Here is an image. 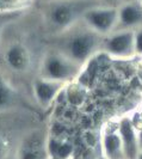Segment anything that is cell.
I'll use <instances>...</instances> for the list:
<instances>
[{
    "instance_id": "obj_1",
    "label": "cell",
    "mask_w": 142,
    "mask_h": 159,
    "mask_svg": "<svg viewBox=\"0 0 142 159\" xmlns=\"http://www.w3.org/2000/svg\"><path fill=\"white\" fill-rule=\"evenodd\" d=\"M97 43L98 37L95 32L75 34L67 43V56L75 64H82L92 55Z\"/></svg>"
},
{
    "instance_id": "obj_2",
    "label": "cell",
    "mask_w": 142,
    "mask_h": 159,
    "mask_svg": "<svg viewBox=\"0 0 142 159\" xmlns=\"http://www.w3.org/2000/svg\"><path fill=\"white\" fill-rule=\"evenodd\" d=\"M84 19L92 31L108 34L118 23V10L112 7L90 8L85 12Z\"/></svg>"
},
{
    "instance_id": "obj_3",
    "label": "cell",
    "mask_w": 142,
    "mask_h": 159,
    "mask_svg": "<svg viewBox=\"0 0 142 159\" xmlns=\"http://www.w3.org/2000/svg\"><path fill=\"white\" fill-rule=\"evenodd\" d=\"M78 72V64L68 56L51 55L44 64V73L47 78L54 81H62L73 78Z\"/></svg>"
},
{
    "instance_id": "obj_4",
    "label": "cell",
    "mask_w": 142,
    "mask_h": 159,
    "mask_svg": "<svg viewBox=\"0 0 142 159\" xmlns=\"http://www.w3.org/2000/svg\"><path fill=\"white\" fill-rule=\"evenodd\" d=\"M106 49L111 55L130 57L135 52V30L126 29L113 34L106 42Z\"/></svg>"
},
{
    "instance_id": "obj_5",
    "label": "cell",
    "mask_w": 142,
    "mask_h": 159,
    "mask_svg": "<svg viewBox=\"0 0 142 159\" xmlns=\"http://www.w3.org/2000/svg\"><path fill=\"white\" fill-rule=\"evenodd\" d=\"M81 8L82 7H80L78 2L77 4L69 2V1L56 2L55 5L50 8L49 19L55 28L66 29L77 20Z\"/></svg>"
},
{
    "instance_id": "obj_6",
    "label": "cell",
    "mask_w": 142,
    "mask_h": 159,
    "mask_svg": "<svg viewBox=\"0 0 142 159\" xmlns=\"http://www.w3.org/2000/svg\"><path fill=\"white\" fill-rule=\"evenodd\" d=\"M118 133L123 143V152L124 159H137L140 153L137 130L135 128L133 120L124 117L121 120L118 125Z\"/></svg>"
},
{
    "instance_id": "obj_7",
    "label": "cell",
    "mask_w": 142,
    "mask_h": 159,
    "mask_svg": "<svg viewBox=\"0 0 142 159\" xmlns=\"http://www.w3.org/2000/svg\"><path fill=\"white\" fill-rule=\"evenodd\" d=\"M118 23L126 29L142 28V6L139 4H124L118 10Z\"/></svg>"
},
{
    "instance_id": "obj_8",
    "label": "cell",
    "mask_w": 142,
    "mask_h": 159,
    "mask_svg": "<svg viewBox=\"0 0 142 159\" xmlns=\"http://www.w3.org/2000/svg\"><path fill=\"white\" fill-rule=\"evenodd\" d=\"M104 151L109 159H124L123 143L119 133H108L103 140Z\"/></svg>"
},
{
    "instance_id": "obj_9",
    "label": "cell",
    "mask_w": 142,
    "mask_h": 159,
    "mask_svg": "<svg viewBox=\"0 0 142 159\" xmlns=\"http://www.w3.org/2000/svg\"><path fill=\"white\" fill-rule=\"evenodd\" d=\"M6 61L15 70H18V71L24 70L29 64L28 52L25 50V48L19 44L12 46L6 53Z\"/></svg>"
},
{
    "instance_id": "obj_10",
    "label": "cell",
    "mask_w": 142,
    "mask_h": 159,
    "mask_svg": "<svg viewBox=\"0 0 142 159\" xmlns=\"http://www.w3.org/2000/svg\"><path fill=\"white\" fill-rule=\"evenodd\" d=\"M60 89V83L59 81H46V80H41L37 81L35 85V91L36 96L38 98L42 104H48L57 93Z\"/></svg>"
},
{
    "instance_id": "obj_11",
    "label": "cell",
    "mask_w": 142,
    "mask_h": 159,
    "mask_svg": "<svg viewBox=\"0 0 142 159\" xmlns=\"http://www.w3.org/2000/svg\"><path fill=\"white\" fill-rule=\"evenodd\" d=\"M11 101V92L8 88L0 81V108L2 107H6Z\"/></svg>"
},
{
    "instance_id": "obj_12",
    "label": "cell",
    "mask_w": 142,
    "mask_h": 159,
    "mask_svg": "<svg viewBox=\"0 0 142 159\" xmlns=\"http://www.w3.org/2000/svg\"><path fill=\"white\" fill-rule=\"evenodd\" d=\"M135 52L142 55V28L135 30Z\"/></svg>"
},
{
    "instance_id": "obj_13",
    "label": "cell",
    "mask_w": 142,
    "mask_h": 159,
    "mask_svg": "<svg viewBox=\"0 0 142 159\" xmlns=\"http://www.w3.org/2000/svg\"><path fill=\"white\" fill-rule=\"evenodd\" d=\"M71 152H72V146L68 145V143H63V145H61L59 147V150H57V153H59V156L61 158H66L67 156H69Z\"/></svg>"
},
{
    "instance_id": "obj_14",
    "label": "cell",
    "mask_w": 142,
    "mask_h": 159,
    "mask_svg": "<svg viewBox=\"0 0 142 159\" xmlns=\"http://www.w3.org/2000/svg\"><path fill=\"white\" fill-rule=\"evenodd\" d=\"M137 139H139L140 151H142V128H141V129H139V132H137Z\"/></svg>"
},
{
    "instance_id": "obj_15",
    "label": "cell",
    "mask_w": 142,
    "mask_h": 159,
    "mask_svg": "<svg viewBox=\"0 0 142 159\" xmlns=\"http://www.w3.org/2000/svg\"><path fill=\"white\" fill-rule=\"evenodd\" d=\"M24 159H37V156H36L35 153H31V152H29V153H25V156H24Z\"/></svg>"
},
{
    "instance_id": "obj_16",
    "label": "cell",
    "mask_w": 142,
    "mask_h": 159,
    "mask_svg": "<svg viewBox=\"0 0 142 159\" xmlns=\"http://www.w3.org/2000/svg\"><path fill=\"white\" fill-rule=\"evenodd\" d=\"M137 159H142V151H140L139 156H137Z\"/></svg>"
},
{
    "instance_id": "obj_17",
    "label": "cell",
    "mask_w": 142,
    "mask_h": 159,
    "mask_svg": "<svg viewBox=\"0 0 142 159\" xmlns=\"http://www.w3.org/2000/svg\"><path fill=\"white\" fill-rule=\"evenodd\" d=\"M1 150H2V143H1V141H0V153H1Z\"/></svg>"
},
{
    "instance_id": "obj_18",
    "label": "cell",
    "mask_w": 142,
    "mask_h": 159,
    "mask_svg": "<svg viewBox=\"0 0 142 159\" xmlns=\"http://www.w3.org/2000/svg\"><path fill=\"white\" fill-rule=\"evenodd\" d=\"M105 1H109V2H112V1H117V0H105Z\"/></svg>"
}]
</instances>
